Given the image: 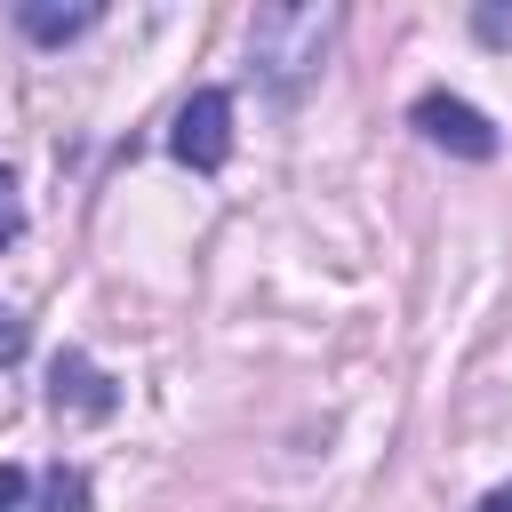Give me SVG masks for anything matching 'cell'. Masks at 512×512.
Here are the masks:
<instances>
[{
  "instance_id": "obj_10",
  "label": "cell",
  "mask_w": 512,
  "mask_h": 512,
  "mask_svg": "<svg viewBox=\"0 0 512 512\" xmlns=\"http://www.w3.org/2000/svg\"><path fill=\"white\" fill-rule=\"evenodd\" d=\"M16 232H24V200H16V184L0 176V248H8Z\"/></svg>"
},
{
  "instance_id": "obj_5",
  "label": "cell",
  "mask_w": 512,
  "mask_h": 512,
  "mask_svg": "<svg viewBox=\"0 0 512 512\" xmlns=\"http://www.w3.org/2000/svg\"><path fill=\"white\" fill-rule=\"evenodd\" d=\"M96 0H72V8H56V0H16V24H24V40H40V48H64V40H80V32H96Z\"/></svg>"
},
{
  "instance_id": "obj_11",
  "label": "cell",
  "mask_w": 512,
  "mask_h": 512,
  "mask_svg": "<svg viewBox=\"0 0 512 512\" xmlns=\"http://www.w3.org/2000/svg\"><path fill=\"white\" fill-rule=\"evenodd\" d=\"M472 512H512V480H504V488H488V496H480Z\"/></svg>"
},
{
  "instance_id": "obj_7",
  "label": "cell",
  "mask_w": 512,
  "mask_h": 512,
  "mask_svg": "<svg viewBox=\"0 0 512 512\" xmlns=\"http://www.w3.org/2000/svg\"><path fill=\"white\" fill-rule=\"evenodd\" d=\"M32 352V328H24V312L16 304H0V368H16Z\"/></svg>"
},
{
  "instance_id": "obj_9",
  "label": "cell",
  "mask_w": 512,
  "mask_h": 512,
  "mask_svg": "<svg viewBox=\"0 0 512 512\" xmlns=\"http://www.w3.org/2000/svg\"><path fill=\"white\" fill-rule=\"evenodd\" d=\"M24 496H32V472L24 464H0V512H24Z\"/></svg>"
},
{
  "instance_id": "obj_6",
  "label": "cell",
  "mask_w": 512,
  "mask_h": 512,
  "mask_svg": "<svg viewBox=\"0 0 512 512\" xmlns=\"http://www.w3.org/2000/svg\"><path fill=\"white\" fill-rule=\"evenodd\" d=\"M32 512H88V472L80 464H48L32 488Z\"/></svg>"
},
{
  "instance_id": "obj_4",
  "label": "cell",
  "mask_w": 512,
  "mask_h": 512,
  "mask_svg": "<svg viewBox=\"0 0 512 512\" xmlns=\"http://www.w3.org/2000/svg\"><path fill=\"white\" fill-rule=\"evenodd\" d=\"M48 408H56V416H88V424H104V416L120 408V384H112L88 352L64 344V352L48 360Z\"/></svg>"
},
{
  "instance_id": "obj_8",
  "label": "cell",
  "mask_w": 512,
  "mask_h": 512,
  "mask_svg": "<svg viewBox=\"0 0 512 512\" xmlns=\"http://www.w3.org/2000/svg\"><path fill=\"white\" fill-rule=\"evenodd\" d=\"M472 32H480L488 48H512V8H496V0H488V8H472Z\"/></svg>"
},
{
  "instance_id": "obj_2",
  "label": "cell",
  "mask_w": 512,
  "mask_h": 512,
  "mask_svg": "<svg viewBox=\"0 0 512 512\" xmlns=\"http://www.w3.org/2000/svg\"><path fill=\"white\" fill-rule=\"evenodd\" d=\"M408 128H416L424 144H440V152H456V160H496V120H488L480 104H464V96H448V88H432V96H416V104H408Z\"/></svg>"
},
{
  "instance_id": "obj_1",
  "label": "cell",
  "mask_w": 512,
  "mask_h": 512,
  "mask_svg": "<svg viewBox=\"0 0 512 512\" xmlns=\"http://www.w3.org/2000/svg\"><path fill=\"white\" fill-rule=\"evenodd\" d=\"M328 40H336V8H256L248 16V64L280 96H296L304 80H320Z\"/></svg>"
},
{
  "instance_id": "obj_3",
  "label": "cell",
  "mask_w": 512,
  "mask_h": 512,
  "mask_svg": "<svg viewBox=\"0 0 512 512\" xmlns=\"http://www.w3.org/2000/svg\"><path fill=\"white\" fill-rule=\"evenodd\" d=\"M168 152H176L192 176H216V168L232 160V96H224V88H192L184 112H176V128H168Z\"/></svg>"
}]
</instances>
